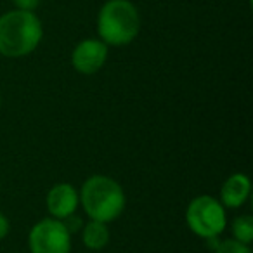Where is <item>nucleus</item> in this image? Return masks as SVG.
Instances as JSON below:
<instances>
[{
    "instance_id": "nucleus-1",
    "label": "nucleus",
    "mask_w": 253,
    "mask_h": 253,
    "mask_svg": "<svg viewBox=\"0 0 253 253\" xmlns=\"http://www.w3.org/2000/svg\"><path fill=\"white\" fill-rule=\"evenodd\" d=\"M43 26L32 11H14L0 16V54L5 57H25L39 47Z\"/></svg>"
},
{
    "instance_id": "nucleus-2",
    "label": "nucleus",
    "mask_w": 253,
    "mask_h": 253,
    "mask_svg": "<svg viewBox=\"0 0 253 253\" xmlns=\"http://www.w3.org/2000/svg\"><path fill=\"white\" fill-rule=\"evenodd\" d=\"M141 32V14L130 0H108L97 14V33L106 45L123 47Z\"/></svg>"
},
{
    "instance_id": "nucleus-3",
    "label": "nucleus",
    "mask_w": 253,
    "mask_h": 253,
    "mask_svg": "<svg viewBox=\"0 0 253 253\" xmlns=\"http://www.w3.org/2000/svg\"><path fill=\"white\" fill-rule=\"evenodd\" d=\"M80 203L90 220L113 222L125 210V193L115 179L106 175H92L78 193Z\"/></svg>"
},
{
    "instance_id": "nucleus-4",
    "label": "nucleus",
    "mask_w": 253,
    "mask_h": 253,
    "mask_svg": "<svg viewBox=\"0 0 253 253\" xmlns=\"http://www.w3.org/2000/svg\"><path fill=\"white\" fill-rule=\"evenodd\" d=\"M186 222L196 236L203 239H211L222 234L227 224L225 208L215 198L203 194L194 198L186 211Z\"/></svg>"
},
{
    "instance_id": "nucleus-5",
    "label": "nucleus",
    "mask_w": 253,
    "mask_h": 253,
    "mask_svg": "<svg viewBox=\"0 0 253 253\" xmlns=\"http://www.w3.org/2000/svg\"><path fill=\"white\" fill-rule=\"evenodd\" d=\"M28 245L32 253H70L71 232L59 218H42L30 231Z\"/></svg>"
},
{
    "instance_id": "nucleus-6",
    "label": "nucleus",
    "mask_w": 253,
    "mask_h": 253,
    "mask_svg": "<svg viewBox=\"0 0 253 253\" xmlns=\"http://www.w3.org/2000/svg\"><path fill=\"white\" fill-rule=\"evenodd\" d=\"M108 45L101 39L82 40L71 54V64L82 75H94L106 64Z\"/></svg>"
},
{
    "instance_id": "nucleus-7",
    "label": "nucleus",
    "mask_w": 253,
    "mask_h": 253,
    "mask_svg": "<svg viewBox=\"0 0 253 253\" xmlns=\"http://www.w3.org/2000/svg\"><path fill=\"white\" fill-rule=\"evenodd\" d=\"M45 203L50 217L63 220V218L70 217L77 211L78 205H80V196L71 184L61 182L50 187V191L47 193Z\"/></svg>"
},
{
    "instance_id": "nucleus-8",
    "label": "nucleus",
    "mask_w": 253,
    "mask_h": 253,
    "mask_svg": "<svg viewBox=\"0 0 253 253\" xmlns=\"http://www.w3.org/2000/svg\"><path fill=\"white\" fill-rule=\"evenodd\" d=\"M252 191L250 179L245 173H232L220 189V203L224 208H239L246 203Z\"/></svg>"
},
{
    "instance_id": "nucleus-9",
    "label": "nucleus",
    "mask_w": 253,
    "mask_h": 253,
    "mask_svg": "<svg viewBox=\"0 0 253 253\" xmlns=\"http://www.w3.org/2000/svg\"><path fill=\"white\" fill-rule=\"evenodd\" d=\"M82 241L88 250H102L109 243V229L104 222L90 220L82 227Z\"/></svg>"
},
{
    "instance_id": "nucleus-10",
    "label": "nucleus",
    "mask_w": 253,
    "mask_h": 253,
    "mask_svg": "<svg viewBox=\"0 0 253 253\" xmlns=\"http://www.w3.org/2000/svg\"><path fill=\"white\" fill-rule=\"evenodd\" d=\"M232 236L236 241L250 245L253 241V217L252 215H241L236 217L232 222Z\"/></svg>"
},
{
    "instance_id": "nucleus-11",
    "label": "nucleus",
    "mask_w": 253,
    "mask_h": 253,
    "mask_svg": "<svg viewBox=\"0 0 253 253\" xmlns=\"http://www.w3.org/2000/svg\"><path fill=\"white\" fill-rule=\"evenodd\" d=\"M213 253H252V250H250V245L239 243L232 238V239L218 241L213 248Z\"/></svg>"
},
{
    "instance_id": "nucleus-12",
    "label": "nucleus",
    "mask_w": 253,
    "mask_h": 253,
    "mask_svg": "<svg viewBox=\"0 0 253 253\" xmlns=\"http://www.w3.org/2000/svg\"><path fill=\"white\" fill-rule=\"evenodd\" d=\"M12 2H14L16 7L21 9V11H32L33 12L40 5L42 0H12Z\"/></svg>"
},
{
    "instance_id": "nucleus-13",
    "label": "nucleus",
    "mask_w": 253,
    "mask_h": 253,
    "mask_svg": "<svg viewBox=\"0 0 253 253\" xmlns=\"http://www.w3.org/2000/svg\"><path fill=\"white\" fill-rule=\"evenodd\" d=\"M9 229H11V224H9V218L5 217L4 213H0V239H4L5 236L9 234Z\"/></svg>"
},
{
    "instance_id": "nucleus-14",
    "label": "nucleus",
    "mask_w": 253,
    "mask_h": 253,
    "mask_svg": "<svg viewBox=\"0 0 253 253\" xmlns=\"http://www.w3.org/2000/svg\"><path fill=\"white\" fill-rule=\"evenodd\" d=\"M0 108H2V97H0Z\"/></svg>"
}]
</instances>
